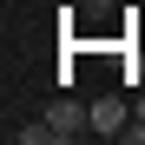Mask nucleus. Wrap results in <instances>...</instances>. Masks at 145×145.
I'll list each match as a JSON object with an SVG mask.
<instances>
[{
	"label": "nucleus",
	"mask_w": 145,
	"mask_h": 145,
	"mask_svg": "<svg viewBox=\"0 0 145 145\" xmlns=\"http://www.w3.org/2000/svg\"><path fill=\"white\" fill-rule=\"evenodd\" d=\"M46 125H53V138L66 145V138H79V132H92V106H79V99H66V92H59V99L46 106Z\"/></svg>",
	"instance_id": "f257e3e1"
},
{
	"label": "nucleus",
	"mask_w": 145,
	"mask_h": 145,
	"mask_svg": "<svg viewBox=\"0 0 145 145\" xmlns=\"http://www.w3.org/2000/svg\"><path fill=\"white\" fill-rule=\"evenodd\" d=\"M125 132H132V106L119 99V92L92 99V138H125Z\"/></svg>",
	"instance_id": "f03ea898"
},
{
	"label": "nucleus",
	"mask_w": 145,
	"mask_h": 145,
	"mask_svg": "<svg viewBox=\"0 0 145 145\" xmlns=\"http://www.w3.org/2000/svg\"><path fill=\"white\" fill-rule=\"evenodd\" d=\"M13 145H59V138H53V125L40 119V125H13Z\"/></svg>",
	"instance_id": "7ed1b4c3"
},
{
	"label": "nucleus",
	"mask_w": 145,
	"mask_h": 145,
	"mask_svg": "<svg viewBox=\"0 0 145 145\" xmlns=\"http://www.w3.org/2000/svg\"><path fill=\"white\" fill-rule=\"evenodd\" d=\"M132 145H145V92H138V106H132V132H125Z\"/></svg>",
	"instance_id": "20e7f679"
},
{
	"label": "nucleus",
	"mask_w": 145,
	"mask_h": 145,
	"mask_svg": "<svg viewBox=\"0 0 145 145\" xmlns=\"http://www.w3.org/2000/svg\"><path fill=\"white\" fill-rule=\"evenodd\" d=\"M112 7H119V0H79V13H86V20H106Z\"/></svg>",
	"instance_id": "39448f33"
}]
</instances>
